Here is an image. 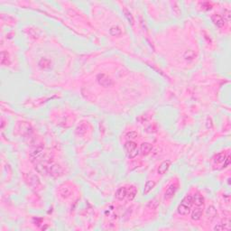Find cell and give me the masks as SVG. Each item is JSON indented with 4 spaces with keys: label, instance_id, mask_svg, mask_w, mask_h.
<instances>
[{
    "label": "cell",
    "instance_id": "cell-1",
    "mask_svg": "<svg viewBox=\"0 0 231 231\" xmlns=\"http://www.w3.org/2000/svg\"><path fill=\"white\" fill-rule=\"evenodd\" d=\"M125 150L126 155L129 159H133V158L136 157L137 155L139 154L138 149H137V145L131 140L127 141L125 144Z\"/></svg>",
    "mask_w": 231,
    "mask_h": 231
},
{
    "label": "cell",
    "instance_id": "cell-2",
    "mask_svg": "<svg viewBox=\"0 0 231 231\" xmlns=\"http://www.w3.org/2000/svg\"><path fill=\"white\" fill-rule=\"evenodd\" d=\"M97 80H98V82L100 86L102 87H105V88H108V87H112L114 82L113 80L106 74L104 73H99L98 76H97Z\"/></svg>",
    "mask_w": 231,
    "mask_h": 231
},
{
    "label": "cell",
    "instance_id": "cell-3",
    "mask_svg": "<svg viewBox=\"0 0 231 231\" xmlns=\"http://www.w3.org/2000/svg\"><path fill=\"white\" fill-rule=\"evenodd\" d=\"M178 188H179L178 183H173V184H171V185L167 188V190H166V191H165V193H164V199H165V200H171L173 196L176 194V192H177V190H178Z\"/></svg>",
    "mask_w": 231,
    "mask_h": 231
},
{
    "label": "cell",
    "instance_id": "cell-4",
    "mask_svg": "<svg viewBox=\"0 0 231 231\" xmlns=\"http://www.w3.org/2000/svg\"><path fill=\"white\" fill-rule=\"evenodd\" d=\"M203 209H204V205L203 206H196V208L191 212V220H200L202 213H203Z\"/></svg>",
    "mask_w": 231,
    "mask_h": 231
},
{
    "label": "cell",
    "instance_id": "cell-5",
    "mask_svg": "<svg viewBox=\"0 0 231 231\" xmlns=\"http://www.w3.org/2000/svg\"><path fill=\"white\" fill-rule=\"evenodd\" d=\"M171 164H172V162L170 160H165L164 162L161 163V164L159 165L158 167V170H157V173L161 175L164 174V173H167V171L169 170V168L171 167Z\"/></svg>",
    "mask_w": 231,
    "mask_h": 231
},
{
    "label": "cell",
    "instance_id": "cell-6",
    "mask_svg": "<svg viewBox=\"0 0 231 231\" xmlns=\"http://www.w3.org/2000/svg\"><path fill=\"white\" fill-rule=\"evenodd\" d=\"M116 198L119 200H123L127 197V188L125 187H120L116 190L115 193Z\"/></svg>",
    "mask_w": 231,
    "mask_h": 231
},
{
    "label": "cell",
    "instance_id": "cell-7",
    "mask_svg": "<svg viewBox=\"0 0 231 231\" xmlns=\"http://www.w3.org/2000/svg\"><path fill=\"white\" fill-rule=\"evenodd\" d=\"M211 20L215 24V25H217L220 28H221L224 25V23H225V20L223 19V17L220 15H217V14H214V15H211Z\"/></svg>",
    "mask_w": 231,
    "mask_h": 231
},
{
    "label": "cell",
    "instance_id": "cell-8",
    "mask_svg": "<svg viewBox=\"0 0 231 231\" xmlns=\"http://www.w3.org/2000/svg\"><path fill=\"white\" fill-rule=\"evenodd\" d=\"M177 212L180 214V215H182V216H187L190 213V207L189 206H186V205H183V204H180L177 208Z\"/></svg>",
    "mask_w": 231,
    "mask_h": 231
},
{
    "label": "cell",
    "instance_id": "cell-9",
    "mask_svg": "<svg viewBox=\"0 0 231 231\" xmlns=\"http://www.w3.org/2000/svg\"><path fill=\"white\" fill-rule=\"evenodd\" d=\"M153 149V146L151 144L149 143H144L143 145H141V147H140V152L143 155H147L151 153Z\"/></svg>",
    "mask_w": 231,
    "mask_h": 231
},
{
    "label": "cell",
    "instance_id": "cell-10",
    "mask_svg": "<svg viewBox=\"0 0 231 231\" xmlns=\"http://www.w3.org/2000/svg\"><path fill=\"white\" fill-rule=\"evenodd\" d=\"M156 183L154 181H146V183L145 184V188H144V195H147L149 194L153 190L154 188L155 187Z\"/></svg>",
    "mask_w": 231,
    "mask_h": 231
},
{
    "label": "cell",
    "instance_id": "cell-11",
    "mask_svg": "<svg viewBox=\"0 0 231 231\" xmlns=\"http://www.w3.org/2000/svg\"><path fill=\"white\" fill-rule=\"evenodd\" d=\"M192 200H193V203L196 206H203L204 205V199H203L202 195H200V193H196L192 197Z\"/></svg>",
    "mask_w": 231,
    "mask_h": 231
},
{
    "label": "cell",
    "instance_id": "cell-12",
    "mask_svg": "<svg viewBox=\"0 0 231 231\" xmlns=\"http://www.w3.org/2000/svg\"><path fill=\"white\" fill-rule=\"evenodd\" d=\"M226 155L224 153H220L218 155H216L213 158V162L215 164H223L225 159H226Z\"/></svg>",
    "mask_w": 231,
    "mask_h": 231
},
{
    "label": "cell",
    "instance_id": "cell-13",
    "mask_svg": "<svg viewBox=\"0 0 231 231\" xmlns=\"http://www.w3.org/2000/svg\"><path fill=\"white\" fill-rule=\"evenodd\" d=\"M137 193V190L135 186H131L129 189H127V199L129 200H132L135 199V195Z\"/></svg>",
    "mask_w": 231,
    "mask_h": 231
},
{
    "label": "cell",
    "instance_id": "cell-14",
    "mask_svg": "<svg viewBox=\"0 0 231 231\" xmlns=\"http://www.w3.org/2000/svg\"><path fill=\"white\" fill-rule=\"evenodd\" d=\"M181 203L183 204V205H186V206H189V207L191 208V206H192V204H193L192 196H191V195H186V196L182 199V200H181Z\"/></svg>",
    "mask_w": 231,
    "mask_h": 231
},
{
    "label": "cell",
    "instance_id": "cell-15",
    "mask_svg": "<svg viewBox=\"0 0 231 231\" xmlns=\"http://www.w3.org/2000/svg\"><path fill=\"white\" fill-rule=\"evenodd\" d=\"M109 34L113 36H119L122 34V30L118 26H112L109 29Z\"/></svg>",
    "mask_w": 231,
    "mask_h": 231
},
{
    "label": "cell",
    "instance_id": "cell-16",
    "mask_svg": "<svg viewBox=\"0 0 231 231\" xmlns=\"http://www.w3.org/2000/svg\"><path fill=\"white\" fill-rule=\"evenodd\" d=\"M39 65L43 68V69H47L51 66V61L48 59L43 58L40 61H39Z\"/></svg>",
    "mask_w": 231,
    "mask_h": 231
},
{
    "label": "cell",
    "instance_id": "cell-17",
    "mask_svg": "<svg viewBox=\"0 0 231 231\" xmlns=\"http://www.w3.org/2000/svg\"><path fill=\"white\" fill-rule=\"evenodd\" d=\"M124 13H125V16L127 18V20H128V22H129V24H134V18H133V15H132V14L127 10V9H124Z\"/></svg>",
    "mask_w": 231,
    "mask_h": 231
},
{
    "label": "cell",
    "instance_id": "cell-18",
    "mask_svg": "<svg viewBox=\"0 0 231 231\" xmlns=\"http://www.w3.org/2000/svg\"><path fill=\"white\" fill-rule=\"evenodd\" d=\"M207 215L210 216V217H211V218H214V217L217 215V211H216V210H215V208H214L213 206H210V207L208 208V210H207Z\"/></svg>",
    "mask_w": 231,
    "mask_h": 231
},
{
    "label": "cell",
    "instance_id": "cell-19",
    "mask_svg": "<svg viewBox=\"0 0 231 231\" xmlns=\"http://www.w3.org/2000/svg\"><path fill=\"white\" fill-rule=\"evenodd\" d=\"M42 153H43V149H42V148H38V149H36L35 151H34V152L31 154V156H32L33 158H38V157L42 155Z\"/></svg>",
    "mask_w": 231,
    "mask_h": 231
},
{
    "label": "cell",
    "instance_id": "cell-20",
    "mask_svg": "<svg viewBox=\"0 0 231 231\" xmlns=\"http://www.w3.org/2000/svg\"><path fill=\"white\" fill-rule=\"evenodd\" d=\"M5 60H8V54H7V53H5V52H2V53H1V58H0V60H1V64H2V65L6 64Z\"/></svg>",
    "mask_w": 231,
    "mask_h": 231
},
{
    "label": "cell",
    "instance_id": "cell-21",
    "mask_svg": "<svg viewBox=\"0 0 231 231\" xmlns=\"http://www.w3.org/2000/svg\"><path fill=\"white\" fill-rule=\"evenodd\" d=\"M195 57V54H194V53L192 52V51H188V52H186L185 54H184V58L186 59V60H193Z\"/></svg>",
    "mask_w": 231,
    "mask_h": 231
},
{
    "label": "cell",
    "instance_id": "cell-22",
    "mask_svg": "<svg viewBox=\"0 0 231 231\" xmlns=\"http://www.w3.org/2000/svg\"><path fill=\"white\" fill-rule=\"evenodd\" d=\"M126 137H127L128 139H130V140H133V139H135V138L137 137V133L135 132V131H130V132H128V133L126 134Z\"/></svg>",
    "mask_w": 231,
    "mask_h": 231
},
{
    "label": "cell",
    "instance_id": "cell-23",
    "mask_svg": "<svg viewBox=\"0 0 231 231\" xmlns=\"http://www.w3.org/2000/svg\"><path fill=\"white\" fill-rule=\"evenodd\" d=\"M229 163H230V158H229V156H227V157H226V159H225V161H224V163H223L222 168H226V167H228V165L229 164Z\"/></svg>",
    "mask_w": 231,
    "mask_h": 231
}]
</instances>
